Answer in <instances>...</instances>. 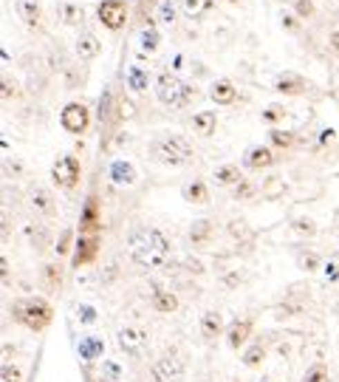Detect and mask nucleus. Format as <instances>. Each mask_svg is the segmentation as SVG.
<instances>
[{"instance_id": "obj_1", "label": "nucleus", "mask_w": 339, "mask_h": 382, "mask_svg": "<svg viewBox=\"0 0 339 382\" xmlns=\"http://www.w3.org/2000/svg\"><path fill=\"white\" fill-rule=\"evenodd\" d=\"M128 252L142 269H159L170 258V241L156 227H139L128 238Z\"/></svg>"}, {"instance_id": "obj_2", "label": "nucleus", "mask_w": 339, "mask_h": 382, "mask_svg": "<svg viewBox=\"0 0 339 382\" xmlns=\"http://www.w3.org/2000/svg\"><path fill=\"white\" fill-rule=\"evenodd\" d=\"M12 317L20 323V326H26L28 332H43L54 320V309L43 298H23L12 306Z\"/></svg>"}, {"instance_id": "obj_3", "label": "nucleus", "mask_w": 339, "mask_h": 382, "mask_svg": "<svg viewBox=\"0 0 339 382\" xmlns=\"http://www.w3.org/2000/svg\"><path fill=\"white\" fill-rule=\"evenodd\" d=\"M150 156L156 159L159 164H167V167H181V164H187L193 159V144L173 133V136H162L150 144Z\"/></svg>"}, {"instance_id": "obj_4", "label": "nucleus", "mask_w": 339, "mask_h": 382, "mask_svg": "<svg viewBox=\"0 0 339 382\" xmlns=\"http://www.w3.org/2000/svg\"><path fill=\"white\" fill-rule=\"evenodd\" d=\"M156 97H159L162 105H167L173 111H181V108H187L195 99V91H193V85H187L181 77L164 71L156 79Z\"/></svg>"}, {"instance_id": "obj_5", "label": "nucleus", "mask_w": 339, "mask_h": 382, "mask_svg": "<svg viewBox=\"0 0 339 382\" xmlns=\"http://www.w3.org/2000/svg\"><path fill=\"white\" fill-rule=\"evenodd\" d=\"M79 175H82V167H79L77 156H63V159H57L54 167H51L54 184L63 187V190H74L79 184Z\"/></svg>"}, {"instance_id": "obj_6", "label": "nucleus", "mask_w": 339, "mask_h": 382, "mask_svg": "<svg viewBox=\"0 0 339 382\" xmlns=\"http://www.w3.org/2000/svg\"><path fill=\"white\" fill-rule=\"evenodd\" d=\"M184 371H187V365H184V360L178 354H164L153 363L150 376H153V382H181Z\"/></svg>"}, {"instance_id": "obj_7", "label": "nucleus", "mask_w": 339, "mask_h": 382, "mask_svg": "<svg viewBox=\"0 0 339 382\" xmlns=\"http://www.w3.org/2000/svg\"><path fill=\"white\" fill-rule=\"evenodd\" d=\"M116 343H119V348L125 351V354L139 357V354H144V348L150 345V334L144 329H139V326H125V329L116 332Z\"/></svg>"}, {"instance_id": "obj_8", "label": "nucleus", "mask_w": 339, "mask_h": 382, "mask_svg": "<svg viewBox=\"0 0 339 382\" xmlns=\"http://www.w3.org/2000/svg\"><path fill=\"white\" fill-rule=\"evenodd\" d=\"M59 122L68 133H85L88 131V122H90V113L82 102H68L59 113Z\"/></svg>"}, {"instance_id": "obj_9", "label": "nucleus", "mask_w": 339, "mask_h": 382, "mask_svg": "<svg viewBox=\"0 0 339 382\" xmlns=\"http://www.w3.org/2000/svg\"><path fill=\"white\" fill-rule=\"evenodd\" d=\"M97 15H99L102 26H108L110 32H119L128 20V6H125V0H102Z\"/></svg>"}, {"instance_id": "obj_10", "label": "nucleus", "mask_w": 339, "mask_h": 382, "mask_svg": "<svg viewBox=\"0 0 339 382\" xmlns=\"http://www.w3.org/2000/svg\"><path fill=\"white\" fill-rule=\"evenodd\" d=\"M99 252V235H79L74 247V267H85Z\"/></svg>"}, {"instance_id": "obj_11", "label": "nucleus", "mask_w": 339, "mask_h": 382, "mask_svg": "<svg viewBox=\"0 0 339 382\" xmlns=\"http://www.w3.org/2000/svg\"><path fill=\"white\" fill-rule=\"evenodd\" d=\"M77 354H79V360L82 363H97L102 354H105V340L99 337V334H82V340H79V345H77Z\"/></svg>"}, {"instance_id": "obj_12", "label": "nucleus", "mask_w": 339, "mask_h": 382, "mask_svg": "<svg viewBox=\"0 0 339 382\" xmlns=\"http://www.w3.org/2000/svg\"><path fill=\"white\" fill-rule=\"evenodd\" d=\"M249 337H252V320H249V317H243V320L238 317V320L229 323V329H226V343H229L232 351H240V345L249 343Z\"/></svg>"}, {"instance_id": "obj_13", "label": "nucleus", "mask_w": 339, "mask_h": 382, "mask_svg": "<svg viewBox=\"0 0 339 382\" xmlns=\"http://www.w3.org/2000/svg\"><path fill=\"white\" fill-rule=\"evenodd\" d=\"M99 201L97 195H90L85 210H82V218H79V235H99Z\"/></svg>"}, {"instance_id": "obj_14", "label": "nucleus", "mask_w": 339, "mask_h": 382, "mask_svg": "<svg viewBox=\"0 0 339 382\" xmlns=\"http://www.w3.org/2000/svg\"><path fill=\"white\" fill-rule=\"evenodd\" d=\"M108 175H110V182L119 184V187H130V184H136V167H133L130 162H125V159L110 162Z\"/></svg>"}, {"instance_id": "obj_15", "label": "nucleus", "mask_w": 339, "mask_h": 382, "mask_svg": "<svg viewBox=\"0 0 339 382\" xmlns=\"http://www.w3.org/2000/svg\"><path fill=\"white\" fill-rule=\"evenodd\" d=\"M14 6H17V15L26 26H32L37 28L40 20H43V6H40V0H14Z\"/></svg>"}, {"instance_id": "obj_16", "label": "nucleus", "mask_w": 339, "mask_h": 382, "mask_svg": "<svg viewBox=\"0 0 339 382\" xmlns=\"http://www.w3.org/2000/svg\"><path fill=\"white\" fill-rule=\"evenodd\" d=\"M77 57H79V60L82 63H88V60H97V57H99V51H102V46H99V40L94 37V35H90V32H82L79 37H77Z\"/></svg>"}, {"instance_id": "obj_17", "label": "nucleus", "mask_w": 339, "mask_h": 382, "mask_svg": "<svg viewBox=\"0 0 339 382\" xmlns=\"http://www.w3.org/2000/svg\"><path fill=\"white\" fill-rule=\"evenodd\" d=\"M243 164L249 170H263V167H271L274 164V153L269 148H263V144H258V148H249L243 156Z\"/></svg>"}, {"instance_id": "obj_18", "label": "nucleus", "mask_w": 339, "mask_h": 382, "mask_svg": "<svg viewBox=\"0 0 339 382\" xmlns=\"http://www.w3.org/2000/svg\"><path fill=\"white\" fill-rule=\"evenodd\" d=\"M274 88L286 97H300V94H305V79L300 74H280L274 79Z\"/></svg>"}, {"instance_id": "obj_19", "label": "nucleus", "mask_w": 339, "mask_h": 382, "mask_svg": "<svg viewBox=\"0 0 339 382\" xmlns=\"http://www.w3.org/2000/svg\"><path fill=\"white\" fill-rule=\"evenodd\" d=\"M209 97H212V102H218V105H232L238 99V88L229 79H215L212 88H209Z\"/></svg>"}, {"instance_id": "obj_20", "label": "nucleus", "mask_w": 339, "mask_h": 382, "mask_svg": "<svg viewBox=\"0 0 339 382\" xmlns=\"http://www.w3.org/2000/svg\"><path fill=\"white\" fill-rule=\"evenodd\" d=\"M150 303H153V309H156V312H162V314H173V312L178 309V298L173 295V292L162 289V286H156V289H153Z\"/></svg>"}, {"instance_id": "obj_21", "label": "nucleus", "mask_w": 339, "mask_h": 382, "mask_svg": "<svg viewBox=\"0 0 339 382\" xmlns=\"http://www.w3.org/2000/svg\"><path fill=\"white\" fill-rule=\"evenodd\" d=\"M201 334L206 340H215L218 334H224V317H221V312H204L201 314Z\"/></svg>"}, {"instance_id": "obj_22", "label": "nucleus", "mask_w": 339, "mask_h": 382, "mask_svg": "<svg viewBox=\"0 0 339 382\" xmlns=\"http://www.w3.org/2000/svg\"><path fill=\"white\" fill-rule=\"evenodd\" d=\"M125 82H128V88H130L133 94H144L147 88H150V74H147L142 66H133V68H128Z\"/></svg>"}, {"instance_id": "obj_23", "label": "nucleus", "mask_w": 339, "mask_h": 382, "mask_svg": "<svg viewBox=\"0 0 339 382\" xmlns=\"http://www.w3.org/2000/svg\"><path fill=\"white\" fill-rule=\"evenodd\" d=\"M57 17H59L63 26H79L85 20V12L77 3H59L57 6Z\"/></svg>"}, {"instance_id": "obj_24", "label": "nucleus", "mask_w": 339, "mask_h": 382, "mask_svg": "<svg viewBox=\"0 0 339 382\" xmlns=\"http://www.w3.org/2000/svg\"><path fill=\"white\" fill-rule=\"evenodd\" d=\"M193 128H195L201 136H212V133H215V128H218V116H215L212 111H201V113H195Z\"/></svg>"}, {"instance_id": "obj_25", "label": "nucleus", "mask_w": 339, "mask_h": 382, "mask_svg": "<svg viewBox=\"0 0 339 382\" xmlns=\"http://www.w3.org/2000/svg\"><path fill=\"white\" fill-rule=\"evenodd\" d=\"M159 43H162V35H159L153 26H147L144 32H142V37H139L142 54H144V57H147V54H156V51H159Z\"/></svg>"}, {"instance_id": "obj_26", "label": "nucleus", "mask_w": 339, "mask_h": 382, "mask_svg": "<svg viewBox=\"0 0 339 382\" xmlns=\"http://www.w3.org/2000/svg\"><path fill=\"white\" fill-rule=\"evenodd\" d=\"M263 360H266V345H263V343H252L249 348L243 351V357H240V363H243L246 368H258Z\"/></svg>"}, {"instance_id": "obj_27", "label": "nucleus", "mask_w": 339, "mask_h": 382, "mask_svg": "<svg viewBox=\"0 0 339 382\" xmlns=\"http://www.w3.org/2000/svg\"><path fill=\"white\" fill-rule=\"evenodd\" d=\"M212 238V221H206V218H201V221H195L193 227H190V241L193 244H206Z\"/></svg>"}, {"instance_id": "obj_28", "label": "nucleus", "mask_w": 339, "mask_h": 382, "mask_svg": "<svg viewBox=\"0 0 339 382\" xmlns=\"http://www.w3.org/2000/svg\"><path fill=\"white\" fill-rule=\"evenodd\" d=\"M184 198H187L190 204H206L209 201V190L204 182H190L187 187H184Z\"/></svg>"}, {"instance_id": "obj_29", "label": "nucleus", "mask_w": 339, "mask_h": 382, "mask_svg": "<svg viewBox=\"0 0 339 382\" xmlns=\"http://www.w3.org/2000/svg\"><path fill=\"white\" fill-rule=\"evenodd\" d=\"M99 379L102 382H122V379H125V368H122L116 360H105L99 365Z\"/></svg>"}, {"instance_id": "obj_30", "label": "nucleus", "mask_w": 339, "mask_h": 382, "mask_svg": "<svg viewBox=\"0 0 339 382\" xmlns=\"http://www.w3.org/2000/svg\"><path fill=\"white\" fill-rule=\"evenodd\" d=\"M215 182L218 184H240L243 179H240V167H235V164H224V167H218L215 170Z\"/></svg>"}, {"instance_id": "obj_31", "label": "nucleus", "mask_w": 339, "mask_h": 382, "mask_svg": "<svg viewBox=\"0 0 339 382\" xmlns=\"http://www.w3.org/2000/svg\"><path fill=\"white\" fill-rule=\"evenodd\" d=\"M32 204H35V210H40L43 216H51V213H54V198H51V193L43 190V187H37V190L32 193Z\"/></svg>"}, {"instance_id": "obj_32", "label": "nucleus", "mask_w": 339, "mask_h": 382, "mask_svg": "<svg viewBox=\"0 0 339 382\" xmlns=\"http://www.w3.org/2000/svg\"><path fill=\"white\" fill-rule=\"evenodd\" d=\"M77 320L82 323V326H94V323L99 320L97 306H90V303H79V306H77Z\"/></svg>"}, {"instance_id": "obj_33", "label": "nucleus", "mask_w": 339, "mask_h": 382, "mask_svg": "<svg viewBox=\"0 0 339 382\" xmlns=\"http://www.w3.org/2000/svg\"><path fill=\"white\" fill-rule=\"evenodd\" d=\"M212 9V0H184V12L187 17H201Z\"/></svg>"}, {"instance_id": "obj_34", "label": "nucleus", "mask_w": 339, "mask_h": 382, "mask_svg": "<svg viewBox=\"0 0 339 382\" xmlns=\"http://www.w3.org/2000/svg\"><path fill=\"white\" fill-rule=\"evenodd\" d=\"M269 139H271L274 148H280V151H286V148H291V144H294V133L291 131H280V128H274L269 133Z\"/></svg>"}, {"instance_id": "obj_35", "label": "nucleus", "mask_w": 339, "mask_h": 382, "mask_svg": "<svg viewBox=\"0 0 339 382\" xmlns=\"http://www.w3.org/2000/svg\"><path fill=\"white\" fill-rule=\"evenodd\" d=\"M302 382H328V365L325 363H314L302 374Z\"/></svg>"}, {"instance_id": "obj_36", "label": "nucleus", "mask_w": 339, "mask_h": 382, "mask_svg": "<svg viewBox=\"0 0 339 382\" xmlns=\"http://www.w3.org/2000/svg\"><path fill=\"white\" fill-rule=\"evenodd\" d=\"M43 278L51 289H59V283H63V272H59V267H54V263H46L43 267Z\"/></svg>"}, {"instance_id": "obj_37", "label": "nucleus", "mask_w": 339, "mask_h": 382, "mask_svg": "<svg viewBox=\"0 0 339 382\" xmlns=\"http://www.w3.org/2000/svg\"><path fill=\"white\" fill-rule=\"evenodd\" d=\"M159 17H162V23H164V26H173V23H175V17H178V9H175V3H173V0H164V3L159 6Z\"/></svg>"}, {"instance_id": "obj_38", "label": "nucleus", "mask_w": 339, "mask_h": 382, "mask_svg": "<svg viewBox=\"0 0 339 382\" xmlns=\"http://www.w3.org/2000/svg\"><path fill=\"white\" fill-rule=\"evenodd\" d=\"M280 120H283V108H280V105H271V108L263 111V122L274 125V122H280Z\"/></svg>"}, {"instance_id": "obj_39", "label": "nucleus", "mask_w": 339, "mask_h": 382, "mask_svg": "<svg viewBox=\"0 0 339 382\" xmlns=\"http://www.w3.org/2000/svg\"><path fill=\"white\" fill-rule=\"evenodd\" d=\"M71 241H74V232H71V229H66V232H63V238H59V244H57V255H59V258L68 255Z\"/></svg>"}, {"instance_id": "obj_40", "label": "nucleus", "mask_w": 339, "mask_h": 382, "mask_svg": "<svg viewBox=\"0 0 339 382\" xmlns=\"http://www.w3.org/2000/svg\"><path fill=\"white\" fill-rule=\"evenodd\" d=\"M320 267V258L314 252H308V255H300V269H308V272H314Z\"/></svg>"}, {"instance_id": "obj_41", "label": "nucleus", "mask_w": 339, "mask_h": 382, "mask_svg": "<svg viewBox=\"0 0 339 382\" xmlns=\"http://www.w3.org/2000/svg\"><path fill=\"white\" fill-rule=\"evenodd\" d=\"M291 227H294V229H297L300 235H314V232H317L314 221H308V218H297V221H294Z\"/></svg>"}, {"instance_id": "obj_42", "label": "nucleus", "mask_w": 339, "mask_h": 382, "mask_svg": "<svg viewBox=\"0 0 339 382\" xmlns=\"http://www.w3.org/2000/svg\"><path fill=\"white\" fill-rule=\"evenodd\" d=\"M252 195H255V184H252V182L235 184V198H252Z\"/></svg>"}, {"instance_id": "obj_43", "label": "nucleus", "mask_w": 339, "mask_h": 382, "mask_svg": "<svg viewBox=\"0 0 339 382\" xmlns=\"http://www.w3.org/2000/svg\"><path fill=\"white\" fill-rule=\"evenodd\" d=\"M3 382H23V371L17 365H6L3 368Z\"/></svg>"}, {"instance_id": "obj_44", "label": "nucleus", "mask_w": 339, "mask_h": 382, "mask_svg": "<svg viewBox=\"0 0 339 382\" xmlns=\"http://www.w3.org/2000/svg\"><path fill=\"white\" fill-rule=\"evenodd\" d=\"M297 15H302V17H311L314 15V6H311V0H297Z\"/></svg>"}, {"instance_id": "obj_45", "label": "nucleus", "mask_w": 339, "mask_h": 382, "mask_svg": "<svg viewBox=\"0 0 339 382\" xmlns=\"http://www.w3.org/2000/svg\"><path fill=\"white\" fill-rule=\"evenodd\" d=\"M110 113V91H105L102 102H99V116H102V122H105V116Z\"/></svg>"}, {"instance_id": "obj_46", "label": "nucleus", "mask_w": 339, "mask_h": 382, "mask_svg": "<svg viewBox=\"0 0 339 382\" xmlns=\"http://www.w3.org/2000/svg\"><path fill=\"white\" fill-rule=\"evenodd\" d=\"M325 278H328V280H339V267H336L333 260L325 263Z\"/></svg>"}, {"instance_id": "obj_47", "label": "nucleus", "mask_w": 339, "mask_h": 382, "mask_svg": "<svg viewBox=\"0 0 339 382\" xmlns=\"http://www.w3.org/2000/svg\"><path fill=\"white\" fill-rule=\"evenodd\" d=\"M283 26L289 28V32H297V28H300V26H297V20H294L291 15H283Z\"/></svg>"}, {"instance_id": "obj_48", "label": "nucleus", "mask_w": 339, "mask_h": 382, "mask_svg": "<svg viewBox=\"0 0 339 382\" xmlns=\"http://www.w3.org/2000/svg\"><path fill=\"white\" fill-rule=\"evenodd\" d=\"M331 139H333V131H325V133H322V144L331 142Z\"/></svg>"}, {"instance_id": "obj_49", "label": "nucleus", "mask_w": 339, "mask_h": 382, "mask_svg": "<svg viewBox=\"0 0 339 382\" xmlns=\"http://www.w3.org/2000/svg\"><path fill=\"white\" fill-rule=\"evenodd\" d=\"M331 43H333V46H336V51H339V32H333V35H331Z\"/></svg>"}, {"instance_id": "obj_50", "label": "nucleus", "mask_w": 339, "mask_h": 382, "mask_svg": "<svg viewBox=\"0 0 339 382\" xmlns=\"http://www.w3.org/2000/svg\"><path fill=\"white\" fill-rule=\"evenodd\" d=\"M260 382H271V379H260Z\"/></svg>"}, {"instance_id": "obj_51", "label": "nucleus", "mask_w": 339, "mask_h": 382, "mask_svg": "<svg viewBox=\"0 0 339 382\" xmlns=\"http://www.w3.org/2000/svg\"><path fill=\"white\" fill-rule=\"evenodd\" d=\"M90 382H94V379H90Z\"/></svg>"}]
</instances>
